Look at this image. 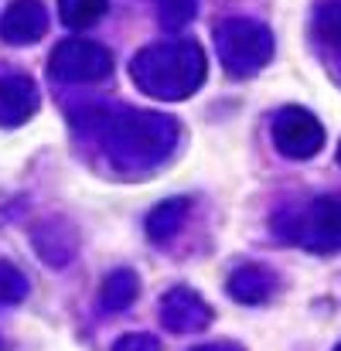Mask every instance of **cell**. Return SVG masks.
I'll return each mask as SVG.
<instances>
[{"label":"cell","mask_w":341,"mask_h":351,"mask_svg":"<svg viewBox=\"0 0 341 351\" xmlns=\"http://www.w3.org/2000/svg\"><path fill=\"white\" fill-rule=\"evenodd\" d=\"M335 351H341V345H338V348H335Z\"/></svg>","instance_id":"cell-6"},{"label":"cell","mask_w":341,"mask_h":351,"mask_svg":"<svg viewBox=\"0 0 341 351\" xmlns=\"http://www.w3.org/2000/svg\"><path fill=\"white\" fill-rule=\"evenodd\" d=\"M338 157H341V150H338Z\"/></svg>","instance_id":"cell-7"},{"label":"cell","mask_w":341,"mask_h":351,"mask_svg":"<svg viewBox=\"0 0 341 351\" xmlns=\"http://www.w3.org/2000/svg\"><path fill=\"white\" fill-rule=\"evenodd\" d=\"M232 293L239 300H263L270 293V276L263 269H246L232 280Z\"/></svg>","instance_id":"cell-4"},{"label":"cell","mask_w":341,"mask_h":351,"mask_svg":"<svg viewBox=\"0 0 341 351\" xmlns=\"http://www.w3.org/2000/svg\"><path fill=\"white\" fill-rule=\"evenodd\" d=\"M321 31L328 34V41L341 45V3L325 7V14H321Z\"/></svg>","instance_id":"cell-5"},{"label":"cell","mask_w":341,"mask_h":351,"mask_svg":"<svg viewBox=\"0 0 341 351\" xmlns=\"http://www.w3.org/2000/svg\"><path fill=\"white\" fill-rule=\"evenodd\" d=\"M273 140L287 157H314L325 143V130L304 110H283L273 126Z\"/></svg>","instance_id":"cell-1"},{"label":"cell","mask_w":341,"mask_h":351,"mask_svg":"<svg viewBox=\"0 0 341 351\" xmlns=\"http://www.w3.org/2000/svg\"><path fill=\"white\" fill-rule=\"evenodd\" d=\"M301 239L318 249V252H331V249H341V202L335 198H321L314 202L311 215L304 219L301 226Z\"/></svg>","instance_id":"cell-2"},{"label":"cell","mask_w":341,"mask_h":351,"mask_svg":"<svg viewBox=\"0 0 341 351\" xmlns=\"http://www.w3.org/2000/svg\"><path fill=\"white\" fill-rule=\"evenodd\" d=\"M226 55L228 62L242 65V72H252V65L266 62V55H270V34L252 24H235L226 41Z\"/></svg>","instance_id":"cell-3"}]
</instances>
